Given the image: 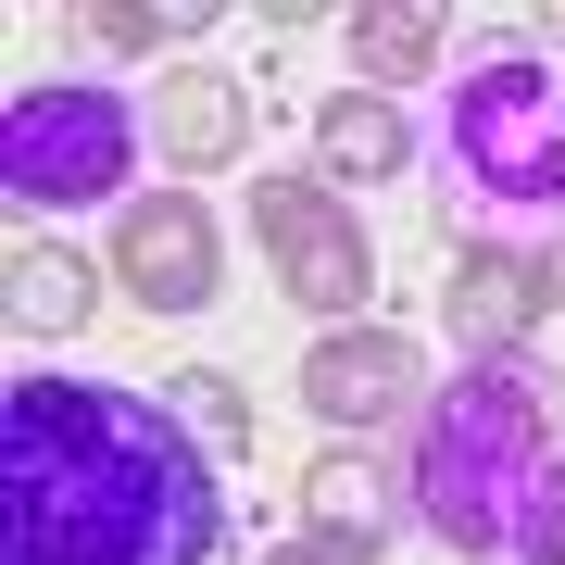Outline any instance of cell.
<instances>
[{"instance_id":"cell-12","label":"cell","mask_w":565,"mask_h":565,"mask_svg":"<svg viewBox=\"0 0 565 565\" xmlns=\"http://www.w3.org/2000/svg\"><path fill=\"white\" fill-rule=\"evenodd\" d=\"M315 163H327V189H377V177H403V163H415L403 102H377V88H340V102H315Z\"/></svg>"},{"instance_id":"cell-9","label":"cell","mask_w":565,"mask_h":565,"mask_svg":"<svg viewBox=\"0 0 565 565\" xmlns=\"http://www.w3.org/2000/svg\"><path fill=\"white\" fill-rule=\"evenodd\" d=\"M302 403L340 427V440L390 427L415 403V340H403V327H327V340L302 352Z\"/></svg>"},{"instance_id":"cell-13","label":"cell","mask_w":565,"mask_h":565,"mask_svg":"<svg viewBox=\"0 0 565 565\" xmlns=\"http://www.w3.org/2000/svg\"><path fill=\"white\" fill-rule=\"evenodd\" d=\"M352 63H364V88H415V76H440L452 63V25L427 13V0H377V13H352Z\"/></svg>"},{"instance_id":"cell-5","label":"cell","mask_w":565,"mask_h":565,"mask_svg":"<svg viewBox=\"0 0 565 565\" xmlns=\"http://www.w3.org/2000/svg\"><path fill=\"white\" fill-rule=\"evenodd\" d=\"M252 239L277 264V289L327 327H364V289H377V252H364V214L327 177H252Z\"/></svg>"},{"instance_id":"cell-17","label":"cell","mask_w":565,"mask_h":565,"mask_svg":"<svg viewBox=\"0 0 565 565\" xmlns=\"http://www.w3.org/2000/svg\"><path fill=\"white\" fill-rule=\"evenodd\" d=\"M541 51H553V63H565V13H553V25H541Z\"/></svg>"},{"instance_id":"cell-6","label":"cell","mask_w":565,"mask_h":565,"mask_svg":"<svg viewBox=\"0 0 565 565\" xmlns=\"http://www.w3.org/2000/svg\"><path fill=\"white\" fill-rule=\"evenodd\" d=\"M565 315V252L541 239H465V264L440 277V327L465 352H527Z\"/></svg>"},{"instance_id":"cell-1","label":"cell","mask_w":565,"mask_h":565,"mask_svg":"<svg viewBox=\"0 0 565 565\" xmlns=\"http://www.w3.org/2000/svg\"><path fill=\"white\" fill-rule=\"evenodd\" d=\"M0 565H226L214 452L163 415V390L13 377L0 403Z\"/></svg>"},{"instance_id":"cell-7","label":"cell","mask_w":565,"mask_h":565,"mask_svg":"<svg viewBox=\"0 0 565 565\" xmlns=\"http://www.w3.org/2000/svg\"><path fill=\"white\" fill-rule=\"evenodd\" d=\"M114 289L126 302H151V315H202L214 302V214H202V189H139V202L114 214Z\"/></svg>"},{"instance_id":"cell-10","label":"cell","mask_w":565,"mask_h":565,"mask_svg":"<svg viewBox=\"0 0 565 565\" xmlns=\"http://www.w3.org/2000/svg\"><path fill=\"white\" fill-rule=\"evenodd\" d=\"M151 126H163V163H239L252 151V88L226 63H163Z\"/></svg>"},{"instance_id":"cell-8","label":"cell","mask_w":565,"mask_h":565,"mask_svg":"<svg viewBox=\"0 0 565 565\" xmlns=\"http://www.w3.org/2000/svg\"><path fill=\"white\" fill-rule=\"evenodd\" d=\"M403 527H415V490H403V465L377 440H327L302 465V541H327L340 565H377Z\"/></svg>"},{"instance_id":"cell-15","label":"cell","mask_w":565,"mask_h":565,"mask_svg":"<svg viewBox=\"0 0 565 565\" xmlns=\"http://www.w3.org/2000/svg\"><path fill=\"white\" fill-rule=\"evenodd\" d=\"M163 415L189 427V440H202L214 465H252V403L226 377H202V364H177V377H163Z\"/></svg>"},{"instance_id":"cell-14","label":"cell","mask_w":565,"mask_h":565,"mask_svg":"<svg viewBox=\"0 0 565 565\" xmlns=\"http://www.w3.org/2000/svg\"><path fill=\"white\" fill-rule=\"evenodd\" d=\"M202 25H214L202 0H88L76 39H88V51H189Z\"/></svg>"},{"instance_id":"cell-3","label":"cell","mask_w":565,"mask_h":565,"mask_svg":"<svg viewBox=\"0 0 565 565\" xmlns=\"http://www.w3.org/2000/svg\"><path fill=\"white\" fill-rule=\"evenodd\" d=\"M427 151H440L452 202L478 226H553L565 214V63L553 51H465L440 76V126H427Z\"/></svg>"},{"instance_id":"cell-11","label":"cell","mask_w":565,"mask_h":565,"mask_svg":"<svg viewBox=\"0 0 565 565\" xmlns=\"http://www.w3.org/2000/svg\"><path fill=\"white\" fill-rule=\"evenodd\" d=\"M0 315H13L25 340H76V327L102 315V264H88L76 239H25V252H0Z\"/></svg>"},{"instance_id":"cell-2","label":"cell","mask_w":565,"mask_h":565,"mask_svg":"<svg viewBox=\"0 0 565 565\" xmlns=\"http://www.w3.org/2000/svg\"><path fill=\"white\" fill-rule=\"evenodd\" d=\"M403 490L452 565H565V427L515 352H478L427 390Z\"/></svg>"},{"instance_id":"cell-16","label":"cell","mask_w":565,"mask_h":565,"mask_svg":"<svg viewBox=\"0 0 565 565\" xmlns=\"http://www.w3.org/2000/svg\"><path fill=\"white\" fill-rule=\"evenodd\" d=\"M264 565H340V553H327V541H277V553H264Z\"/></svg>"},{"instance_id":"cell-4","label":"cell","mask_w":565,"mask_h":565,"mask_svg":"<svg viewBox=\"0 0 565 565\" xmlns=\"http://www.w3.org/2000/svg\"><path fill=\"white\" fill-rule=\"evenodd\" d=\"M139 163H151V126L126 88L76 76V88H25L13 114H0V189H13L25 214H126L139 202Z\"/></svg>"}]
</instances>
